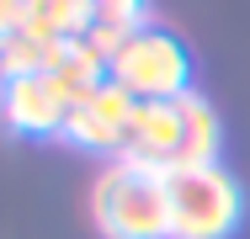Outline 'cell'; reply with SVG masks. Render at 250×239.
Returning a JSON list of instances; mask_svg holds the SVG:
<instances>
[{"label":"cell","instance_id":"cell-4","mask_svg":"<svg viewBox=\"0 0 250 239\" xmlns=\"http://www.w3.org/2000/svg\"><path fill=\"white\" fill-rule=\"evenodd\" d=\"M0 122L21 139H64L69 101L53 85V75H21L0 80Z\"/></svg>","mask_w":250,"mask_h":239},{"label":"cell","instance_id":"cell-10","mask_svg":"<svg viewBox=\"0 0 250 239\" xmlns=\"http://www.w3.org/2000/svg\"><path fill=\"white\" fill-rule=\"evenodd\" d=\"M27 32L43 43H75L91 32V0H27Z\"/></svg>","mask_w":250,"mask_h":239},{"label":"cell","instance_id":"cell-3","mask_svg":"<svg viewBox=\"0 0 250 239\" xmlns=\"http://www.w3.org/2000/svg\"><path fill=\"white\" fill-rule=\"evenodd\" d=\"M106 80L117 91H128L133 101H176L192 91V53L170 32L144 27L117 43V53L106 59Z\"/></svg>","mask_w":250,"mask_h":239},{"label":"cell","instance_id":"cell-11","mask_svg":"<svg viewBox=\"0 0 250 239\" xmlns=\"http://www.w3.org/2000/svg\"><path fill=\"white\" fill-rule=\"evenodd\" d=\"M53 48H59V43H43V38H32L27 27H21V32H11V38L0 43V80H21V75H48Z\"/></svg>","mask_w":250,"mask_h":239},{"label":"cell","instance_id":"cell-9","mask_svg":"<svg viewBox=\"0 0 250 239\" xmlns=\"http://www.w3.org/2000/svg\"><path fill=\"white\" fill-rule=\"evenodd\" d=\"M149 27V0H91V32L85 43L96 48L101 59H112L123 38Z\"/></svg>","mask_w":250,"mask_h":239},{"label":"cell","instance_id":"cell-1","mask_svg":"<svg viewBox=\"0 0 250 239\" xmlns=\"http://www.w3.org/2000/svg\"><path fill=\"white\" fill-rule=\"evenodd\" d=\"M91 213L106 239H170V191L165 170H139L128 159H112L96 176Z\"/></svg>","mask_w":250,"mask_h":239},{"label":"cell","instance_id":"cell-2","mask_svg":"<svg viewBox=\"0 0 250 239\" xmlns=\"http://www.w3.org/2000/svg\"><path fill=\"white\" fill-rule=\"evenodd\" d=\"M165 191H170V239H229L240 229L245 197L229 170L176 165L165 170Z\"/></svg>","mask_w":250,"mask_h":239},{"label":"cell","instance_id":"cell-5","mask_svg":"<svg viewBox=\"0 0 250 239\" xmlns=\"http://www.w3.org/2000/svg\"><path fill=\"white\" fill-rule=\"evenodd\" d=\"M133 96L117 91L112 80L101 85L96 96H85L80 106H69V122H64V139L85 154H123V133H128V117H133Z\"/></svg>","mask_w":250,"mask_h":239},{"label":"cell","instance_id":"cell-7","mask_svg":"<svg viewBox=\"0 0 250 239\" xmlns=\"http://www.w3.org/2000/svg\"><path fill=\"white\" fill-rule=\"evenodd\" d=\"M48 75H53V85L64 91V101L80 106L85 96H96L101 85H106V59H101L85 38H75V43H59V48H53Z\"/></svg>","mask_w":250,"mask_h":239},{"label":"cell","instance_id":"cell-8","mask_svg":"<svg viewBox=\"0 0 250 239\" xmlns=\"http://www.w3.org/2000/svg\"><path fill=\"white\" fill-rule=\"evenodd\" d=\"M176 112H181V154H176V165H218L224 128H218V112L208 106V96H197V91L176 96Z\"/></svg>","mask_w":250,"mask_h":239},{"label":"cell","instance_id":"cell-12","mask_svg":"<svg viewBox=\"0 0 250 239\" xmlns=\"http://www.w3.org/2000/svg\"><path fill=\"white\" fill-rule=\"evenodd\" d=\"M27 27V0H0V43Z\"/></svg>","mask_w":250,"mask_h":239},{"label":"cell","instance_id":"cell-6","mask_svg":"<svg viewBox=\"0 0 250 239\" xmlns=\"http://www.w3.org/2000/svg\"><path fill=\"white\" fill-rule=\"evenodd\" d=\"M176 154H181V112H176V101H139L133 117H128L117 159H128L139 170H176Z\"/></svg>","mask_w":250,"mask_h":239}]
</instances>
